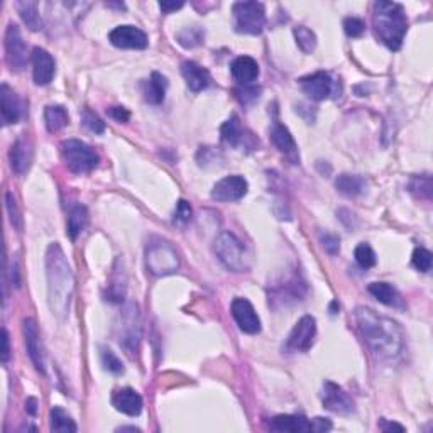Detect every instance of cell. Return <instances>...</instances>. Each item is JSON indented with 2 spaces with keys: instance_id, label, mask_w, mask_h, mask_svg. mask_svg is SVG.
Wrapping results in <instances>:
<instances>
[{
  "instance_id": "obj_1",
  "label": "cell",
  "mask_w": 433,
  "mask_h": 433,
  "mask_svg": "<svg viewBox=\"0 0 433 433\" xmlns=\"http://www.w3.org/2000/svg\"><path fill=\"white\" fill-rule=\"evenodd\" d=\"M359 334L376 355L384 359L396 357L405 347V334L398 321L379 315L374 310L359 306L354 312Z\"/></svg>"
},
{
  "instance_id": "obj_2",
  "label": "cell",
  "mask_w": 433,
  "mask_h": 433,
  "mask_svg": "<svg viewBox=\"0 0 433 433\" xmlns=\"http://www.w3.org/2000/svg\"><path fill=\"white\" fill-rule=\"evenodd\" d=\"M46 276L47 303H50L51 312L59 320H65L70 313L73 293H75V276L58 242H53L47 247Z\"/></svg>"
},
{
  "instance_id": "obj_3",
  "label": "cell",
  "mask_w": 433,
  "mask_h": 433,
  "mask_svg": "<svg viewBox=\"0 0 433 433\" xmlns=\"http://www.w3.org/2000/svg\"><path fill=\"white\" fill-rule=\"evenodd\" d=\"M372 24H374L376 36L384 46L391 51H398L403 46L406 31H408V19L401 3L379 2L372 9Z\"/></svg>"
},
{
  "instance_id": "obj_4",
  "label": "cell",
  "mask_w": 433,
  "mask_h": 433,
  "mask_svg": "<svg viewBox=\"0 0 433 433\" xmlns=\"http://www.w3.org/2000/svg\"><path fill=\"white\" fill-rule=\"evenodd\" d=\"M61 158L66 162L68 169L75 175L90 173L98 166L100 158L97 151L87 142L78 139H66L61 142Z\"/></svg>"
},
{
  "instance_id": "obj_5",
  "label": "cell",
  "mask_w": 433,
  "mask_h": 433,
  "mask_svg": "<svg viewBox=\"0 0 433 433\" xmlns=\"http://www.w3.org/2000/svg\"><path fill=\"white\" fill-rule=\"evenodd\" d=\"M140 334H142V328H140L139 306L134 302H131L122 308L117 324L118 344L129 355L138 354Z\"/></svg>"
},
{
  "instance_id": "obj_6",
  "label": "cell",
  "mask_w": 433,
  "mask_h": 433,
  "mask_svg": "<svg viewBox=\"0 0 433 433\" xmlns=\"http://www.w3.org/2000/svg\"><path fill=\"white\" fill-rule=\"evenodd\" d=\"M215 254L218 261L232 273H244L249 268L246 247L232 232H222L215 239Z\"/></svg>"
},
{
  "instance_id": "obj_7",
  "label": "cell",
  "mask_w": 433,
  "mask_h": 433,
  "mask_svg": "<svg viewBox=\"0 0 433 433\" xmlns=\"http://www.w3.org/2000/svg\"><path fill=\"white\" fill-rule=\"evenodd\" d=\"M146 268L153 276H169L180 269V256L166 240H154L146 249Z\"/></svg>"
},
{
  "instance_id": "obj_8",
  "label": "cell",
  "mask_w": 433,
  "mask_h": 433,
  "mask_svg": "<svg viewBox=\"0 0 433 433\" xmlns=\"http://www.w3.org/2000/svg\"><path fill=\"white\" fill-rule=\"evenodd\" d=\"M234 28L240 34L257 36L266 25V10L261 2H237L232 7Z\"/></svg>"
},
{
  "instance_id": "obj_9",
  "label": "cell",
  "mask_w": 433,
  "mask_h": 433,
  "mask_svg": "<svg viewBox=\"0 0 433 433\" xmlns=\"http://www.w3.org/2000/svg\"><path fill=\"white\" fill-rule=\"evenodd\" d=\"M6 59L12 72H22L28 65V47L21 29L16 24L7 25L6 31Z\"/></svg>"
},
{
  "instance_id": "obj_10",
  "label": "cell",
  "mask_w": 433,
  "mask_h": 433,
  "mask_svg": "<svg viewBox=\"0 0 433 433\" xmlns=\"http://www.w3.org/2000/svg\"><path fill=\"white\" fill-rule=\"evenodd\" d=\"M317 335V320L312 315L299 318L298 324L288 337L286 349L291 352H308L315 342Z\"/></svg>"
},
{
  "instance_id": "obj_11",
  "label": "cell",
  "mask_w": 433,
  "mask_h": 433,
  "mask_svg": "<svg viewBox=\"0 0 433 433\" xmlns=\"http://www.w3.org/2000/svg\"><path fill=\"white\" fill-rule=\"evenodd\" d=\"M22 332H24L25 349H28V354L29 357H31L32 364L38 369V372L46 374V354H44L43 340H41L38 324H36L32 318H24V321H22Z\"/></svg>"
},
{
  "instance_id": "obj_12",
  "label": "cell",
  "mask_w": 433,
  "mask_h": 433,
  "mask_svg": "<svg viewBox=\"0 0 433 433\" xmlns=\"http://www.w3.org/2000/svg\"><path fill=\"white\" fill-rule=\"evenodd\" d=\"M232 317H234L235 324L242 332L249 335H256L261 332V318L257 312L254 310L253 303L246 298H234L231 305Z\"/></svg>"
},
{
  "instance_id": "obj_13",
  "label": "cell",
  "mask_w": 433,
  "mask_h": 433,
  "mask_svg": "<svg viewBox=\"0 0 433 433\" xmlns=\"http://www.w3.org/2000/svg\"><path fill=\"white\" fill-rule=\"evenodd\" d=\"M109 41L122 50H144L147 47V34L136 25H117L109 34Z\"/></svg>"
},
{
  "instance_id": "obj_14",
  "label": "cell",
  "mask_w": 433,
  "mask_h": 433,
  "mask_svg": "<svg viewBox=\"0 0 433 433\" xmlns=\"http://www.w3.org/2000/svg\"><path fill=\"white\" fill-rule=\"evenodd\" d=\"M247 190H249V184H247L246 178L240 175H232L220 180L213 187L212 198L222 203L237 202V200L246 197Z\"/></svg>"
},
{
  "instance_id": "obj_15",
  "label": "cell",
  "mask_w": 433,
  "mask_h": 433,
  "mask_svg": "<svg viewBox=\"0 0 433 433\" xmlns=\"http://www.w3.org/2000/svg\"><path fill=\"white\" fill-rule=\"evenodd\" d=\"M321 401H324L325 408L337 414H349L352 413L355 408L354 399L350 398L339 384L332 383V381H327V383L324 384V396H321Z\"/></svg>"
},
{
  "instance_id": "obj_16",
  "label": "cell",
  "mask_w": 433,
  "mask_h": 433,
  "mask_svg": "<svg viewBox=\"0 0 433 433\" xmlns=\"http://www.w3.org/2000/svg\"><path fill=\"white\" fill-rule=\"evenodd\" d=\"M32 61V78L34 83L39 87H46L50 85L54 78V73H56V63L54 58L47 53L43 47H34L31 54Z\"/></svg>"
},
{
  "instance_id": "obj_17",
  "label": "cell",
  "mask_w": 433,
  "mask_h": 433,
  "mask_svg": "<svg viewBox=\"0 0 433 433\" xmlns=\"http://www.w3.org/2000/svg\"><path fill=\"white\" fill-rule=\"evenodd\" d=\"M299 87H302L303 94L308 95L312 100L321 102V100L328 98L332 94V87H334V81L332 76L325 72H317L313 75L303 76L299 80Z\"/></svg>"
},
{
  "instance_id": "obj_18",
  "label": "cell",
  "mask_w": 433,
  "mask_h": 433,
  "mask_svg": "<svg viewBox=\"0 0 433 433\" xmlns=\"http://www.w3.org/2000/svg\"><path fill=\"white\" fill-rule=\"evenodd\" d=\"M32 142L28 136H21L16 142L12 144L10 147V168H12L14 173L17 175H24L28 173V169L31 168V162H32Z\"/></svg>"
},
{
  "instance_id": "obj_19",
  "label": "cell",
  "mask_w": 433,
  "mask_h": 433,
  "mask_svg": "<svg viewBox=\"0 0 433 433\" xmlns=\"http://www.w3.org/2000/svg\"><path fill=\"white\" fill-rule=\"evenodd\" d=\"M0 109H2V120L6 125L16 124L22 117V102L19 95L7 83L0 87Z\"/></svg>"
},
{
  "instance_id": "obj_20",
  "label": "cell",
  "mask_w": 433,
  "mask_h": 433,
  "mask_svg": "<svg viewBox=\"0 0 433 433\" xmlns=\"http://www.w3.org/2000/svg\"><path fill=\"white\" fill-rule=\"evenodd\" d=\"M112 405L116 406L117 412L129 414V416H138L142 412V398L132 388H122V390L114 391Z\"/></svg>"
},
{
  "instance_id": "obj_21",
  "label": "cell",
  "mask_w": 433,
  "mask_h": 433,
  "mask_svg": "<svg viewBox=\"0 0 433 433\" xmlns=\"http://www.w3.org/2000/svg\"><path fill=\"white\" fill-rule=\"evenodd\" d=\"M181 75H183L184 81H187L188 88L191 92H195V94L205 90L210 85V81H212L209 70L203 68V66H200L195 61H184L181 65Z\"/></svg>"
},
{
  "instance_id": "obj_22",
  "label": "cell",
  "mask_w": 433,
  "mask_h": 433,
  "mask_svg": "<svg viewBox=\"0 0 433 433\" xmlns=\"http://www.w3.org/2000/svg\"><path fill=\"white\" fill-rule=\"evenodd\" d=\"M125 291H127V277H125L124 262L117 259L112 275L109 277V283H107L105 299L112 303H122L125 298Z\"/></svg>"
},
{
  "instance_id": "obj_23",
  "label": "cell",
  "mask_w": 433,
  "mask_h": 433,
  "mask_svg": "<svg viewBox=\"0 0 433 433\" xmlns=\"http://www.w3.org/2000/svg\"><path fill=\"white\" fill-rule=\"evenodd\" d=\"M231 73L240 85H251L259 76V65L254 58L239 56L231 65Z\"/></svg>"
},
{
  "instance_id": "obj_24",
  "label": "cell",
  "mask_w": 433,
  "mask_h": 433,
  "mask_svg": "<svg viewBox=\"0 0 433 433\" xmlns=\"http://www.w3.org/2000/svg\"><path fill=\"white\" fill-rule=\"evenodd\" d=\"M305 283L299 279V276L295 275L286 281V284H276L273 295H269V305H273L276 299H279L281 303H284V299H299L305 295Z\"/></svg>"
},
{
  "instance_id": "obj_25",
  "label": "cell",
  "mask_w": 433,
  "mask_h": 433,
  "mask_svg": "<svg viewBox=\"0 0 433 433\" xmlns=\"http://www.w3.org/2000/svg\"><path fill=\"white\" fill-rule=\"evenodd\" d=\"M271 428L276 432H312V421L302 414H277L271 420Z\"/></svg>"
},
{
  "instance_id": "obj_26",
  "label": "cell",
  "mask_w": 433,
  "mask_h": 433,
  "mask_svg": "<svg viewBox=\"0 0 433 433\" xmlns=\"http://www.w3.org/2000/svg\"><path fill=\"white\" fill-rule=\"evenodd\" d=\"M142 95L144 100L147 103H153V105H158L165 100L166 95V88H168V81H166L165 76L161 73L154 72L153 75L149 76V80L142 81Z\"/></svg>"
},
{
  "instance_id": "obj_27",
  "label": "cell",
  "mask_w": 433,
  "mask_h": 433,
  "mask_svg": "<svg viewBox=\"0 0 433 433\" xmlns=\"http://www.w3.org/2000/svg\"><path fill=\"white\" fill-rule=\"evenodd\" d=\"M335 188L339 193L344 195V197L355 198L366 191V180L359 175L344 173V175H340L335 180Z\"/></svg>"
},
{
  "instance_id": "obj_28",
  "label": "cell",
  "mask_w": 433,
  "mask_h": 433,
  "mask_svg": "<svg viewBox=\"0 0 433 433\" xmlns=\"http://www.w3.org/2000/svg\"><path fill=\"white\" fill-rule=\"evenodd\" d=\"M269 138H271L273 144H275L281 153L291 158L296 156V142H295L293 136H291V132L288 131L283 124L276 122V124L271 127Z\"/></svg>"
},
{
  "instance_id": "obj_29",
  "label": "cell",
  "mask_w": 433,
  "mask_h": 433,
  "mask_svg": "<svg viewBox=\"0 0 433 433\" xmlns=\"http://www.w3.org/2000/svg\"><path fill=\"white\" fill-rule=\"evenodd\" d=\"M369 293H371L377 302L384 303L388 306H394V308H405V303L403 298L399 296L396 288L391 286L388 283H371L369 284Z\"/></svg>"
},
{
  "instance_id": "obj_30",
  "label": "cell",
  "mask_w": 433,
  "mask_h": 433,
  "mask_svg": "<svg viewBox=\"0 0 433 433\" xmlns=\"http://www.w3.org/2000/svg\"><path fill=\"white\" fill-rule=\"evenodd\" d=\"M220 138L227 146L231 147L239 146L240 140L244 139V129L239 117L232 116L227 122H224V125L220 127Z\"/></svg>"
},
{
  "instance_id": "obj_31",
  "label": "cell",
  "mask_w": 433,
  "mask_h": 433,
  "mask_svg": "<svg viewBox=\"0 0 433 433\" xmlns=\"http://www.w3.org/2000/svg\"><path fill=\"white\" fill-rule=\"evenodd\" d=\"M44 120L50 132H58L66 127L70 122V116L63 105H50L44 110Z\"/></svg>"
},
{
  "instance_id": "obj_32",
  "label": "cell",
  "mask_w": 433,
  "mask_h": 433,
  "mask_svg": "<svg viewBox=\"0 0 433 433\" xmlns=\"http://www.w3.org/2000/svg\"><path fill=\"white\" fill-rule=\"evenodd\" d=\"M88 224V210L83 205H75L68 215V235L73 240L78 237Z\"/></svg>"
},
{
  "instance_id": "obj_33",
  "label": "cell",
  "mask_w": 433,
  "mask_h": 433,
  "mask_svg": "<svg viewBox=\"0 0 433 433\" xmlns=\"http://www.w3.org/2000/svg\"><path fill=\"white\" fill-rule=\"evenodd\" d=\"M16 9L19 10L22 21L25 22V25H28L31 31H39V29L43 28L38 2H16Z\"/></svg>"
},
{
  "instance_id": "obj_34",
  "label": "cell",
  "mask_w": 433,
  "mask_h": 433,
  "mask_svg": "<svg viewBox=\"0 0 433 433\" xmlns=\"http://www.w3.org/2000/svg\"><path fill=\"white\" fill-rule=\"evenodd\" d=\"M51 430L58 433H75L78 430V427H76L73 418L65 410L59 408V406H54L51 410Z\"/></svg>"
},
{
  "instance_id": "obj_35",
  "label": "cell",
  "mask_w": 433,
  "mask_h": 433,
  "mask_svg": "<svg viewBox=\"0 0 433 433\" xmlns=\"http://www.w3.org/2000/svg\"><path fill=\"white\" fill-rule=\"evenodd\" d=\"M293 34H295L296 44H298V47L303 51V53L312 54L313 51H315L317 36L312 29L305 28V25H298V28H295Z\"/></svg>"
},
{
  "instance_id": "obj_36",
  "label": "cell",
  "mask_w": 433,
  "mask_h": 433,
  "mask_svg": "<svg viewBox=\"0 0 433 433\" xmlns=\"http://www.w3.org/2000/svg\"><path fill=\"white\" fill-rule=\"evenodd\" d=\"M178 43L183 47H195L198 44H202L203 38H205V32L197 25H191V28H184L183 31L178 32Z\"/></svg>"
},
{
  "instance_id": "obj_37",
  "label": "cell",
  "mask_w": 433,
  "mask_h": 433,
  "mask_svg": "<svg viewBox=\"0 0 433 433\" xmlns=\"http://www.w3.org/2000/svg\"><path fill=\"white\" fill-rule=\"evenodd\" d=\"M354 257H355V261H357V264L364 269L372 268V266L376 264L374 251H372V247L366 242L359 244V246L355 247Z\"/></svg>"
},
{
  "instance_id": "obj_38",
  "label": "cell",
  "mask_w": 433,
  "mask_h": 433,
  "mask_svg": "<svg viewBox=\"0 0 433 433\" xmlns=\"http://www.w3.org/2000/svg\"><path fill=\"white\" fill-rule=\"evenodd\" d=\"M100 359H102L103 368L109 372H112V374H122V372H124V366H122L120 359H118L112 350L107 349V347H102V349H100Z\"/></svg>"
},
{
  "instance_id": "obj_39",
  "label": "cell",
  "mask_w": 433,
  "mask_h": 433,
  "mask_svg": "<svg viewBox=\"0 0 433 433\" xmlns=\"http://www.w3.org/2000/svg\"><path fill=\"white\" fill-rule=\"evenodd\" d=\"M412 262L414 268H416L420 273H428L432 269L433 256L430 251L425 249V247H416L413 253Z\"/></svg>"
},
{
  "instance_id": "obj_40",
  "label": "cell",
  "mask_w": 433,
  "mask_h": 433,
  "mask_svg": "<svg viewBox=\"0 0 433 433\" xmlns=\"http://www.w3.org/2000/svg\"><path fill=\"white\" fill-rule=\"evenodd\" d=\"M410 191L420 198L432 197V180L430 176H414L410 183Z\"/></svg>"
},
{
  "instance_id": "obj_41",
  "label": "cell",
  "mask_w": 433,
  "mask_h": 433,
  "mask_svg": "<svg viewBox=\"0 0 433 433\" xmlns=\"http://www.w3.org/2000/svg\"><path fill=\"white\" fill-rule=\"evenodd\" d=\"M81 124H83L90 132H95V134H102V132L105 131V122H103L97 114L92 112L90 109H85L83 112H81Z\"/></svg>"
},
{
  "instance_id": "obj_42",
  "label": "cell",
  "mask_w": 433,
  "mask_h": 433,
  "mask_svg": "<svg viewBox=\"0 0 433 433\" xmlns=\"http://www.w3.org/2000/svg\"><path fill=\"white\" fill-rule=\"evenodd\" d=\"M237 98L240 100V103L246 107H251L253 103H256L259 97H261V88L259 87H249V85H244V88H239L235 92Z\"/></svg>"
},
{
  "instance_id": "obj_43",
  "label": "cell",
  "mask_w": 433,
  "mask_h": 433,
  "mask_svg": "<svg viewBox=\"0 0 433 433\" xmlns=\"http://www.w3.org/2000/svg\"><path fill=\"white\" fill-rule=\"evenodd\" d=\"M191 215H193V210H191V205L187 202V200H180L176 203L175 209V224L184 225L191 220Z\"/></svg>"
},
{
  "instance_id": "obj_44",
  "label": "cell",
  "mask_w": 433,
  "mask_h": 433,
  "mask_svg": "<svg viewBox=\"0 0 433 433\" xmlns=\"http://www.w3.org/2000/svg\"><path fill=\"white\" fill-rule=\"evenodd\" d=\"M6 205H7V212H9L10 222H12V225L17 229V231H21L22 229L21 213H19V210H17L16 198H14V195L10 193V191H7L6 193Z\"/></svg>"
},
{
  "instance_id": "obj_45",
  "label": "cell",
  "mask_w": 433,
  "mask_h": 433,
  "mask_svg": "<svg viewBox=\"0 0 433 433\" xmlns=\"http://www.w3.org/2000/svg\"><path fill=\"white\" fill-rule=\"evenodd\" d=\"M344 31H346L349 38H359L366 31V24L361 19H357V17H347L344 21Z\"/></svg>"
},
{
  "instance_id": "obj_46",
  "label": "cell",
  "mask_w": 433,
  "mask_h": 433,
  "mask_svg": "<svg viewBox=\"0 0 433 433\" xmlns=\"http://www.w3.org/2000/svg\"><path fill=\"white\" fill-rule=\"evenodd\" d=\"M321 240V246H324V249L327 251L330 256H335V254H339L340 251V239L337 235H332V234H325L320 237Z\"/></svg>"
},
{
  "instance_id": "obj_47",
  "label": "cell",
  "mask_w": 433,
  "mask_h": 433,
  "mask_svg": "<svg viewBox=\"0 0 433 433\" xmlns=\"http://www.w3.org/2000/svg\"><path fill=\"white\" fill-rule=\"evenodd\" d=\"M109 116L112 118H116L117 122H127L131 118V112H129L125 107H112L109 110Z\"/></svg>"
},
{
  "instance_id": "obj_48",
  "label": "cell",
  "mask_w": 433,
  "mask_h": 433,
  "mask_svg": "<svg viewBox=\"0 0 433 433\" xmlns=\"http://www.w3.org/2000/svg\"><path fill=\"white\" fill-rule=\"evenodd\" d=\"M332 430V421L327 420V418H315L312 420V432H318V433H324Z\"/></svg>"
},
{
  "instance_id": "obj_49",
  "label": "cell",
  "mask_w": 433,
  "mask_h": 433,
  "mask_svg": "<svg viewBox=\"0 0 433 433\" xmlns=\"http://www.w3.org/2000/svg\"><path fill=\"white\" fill-rule=\"evenodd\" d=\"M9 355H10V340H9V334H7V330L3 328L2 330V362L3 364L9 361Z\"/></svg>"
},
{
  "instance_id": "obj_50",
  "label": "cell",
  "mask_w": 433,
  "mask_h": 433,
  "mask_svg": "<svg viewBox=\"0 0 433 433\" xmlns=\"http://www.w3.org/2000/svg\"><path fill=\"white\" fill-rule=\"evenodd\" d=\"M379 428L383 432H393V430L405 432V427H403V425L394 423V421H390V420H384V418H381L379 420Z\"/></svg>"
},
{
  "instance_id": "obj_51",
  "label": "cell",
  "mask_w": 433,
  "mask_h": 433,
  "mask_svg": "<svg viewBox=\"0 0 433 433\" xmlns=\"http://www.w3.org/2000/svg\"><path fill=\"white\" fill-rule=\"evenodd\" d=\"M183 6H184L183 2H159V9H161L165 14L175 12V10L181 9Z\"/></svg>"
},
{
  "instance_id": "obj_52",
  "label": "cell",
  "mask_w": 433,
  "mask_h": 433,
  "mask_svg": "<svg viewBox=\"0 0 433 433\" xmlns=\"http://www.w3.org/2000/svg\"><path fill=\"white\" fill-rule=\"evenodd\" d=\"M25 412L34 416V414L38 413V399L28 398V401H25Z\"/></svg>"
},
{
  "instance_id": "obj_53",
  "label": "cell",
  "mask_w": 433,
  "mask_h": 433,
  "mask_svg": "<svg viewBox=\"0 0 433 433\" xmlns=\"http://www.w3.org/2000/svg\"><path fill=\"white\" fill-rule=\"evenodd\" d=\"M12 283L16 284L17 288L21 286V279H19V269H17V262H14L12 266Z\"/></svg>"
},
{
  "instance_id": "obj_54",
  "label": "cell",
  "mask_w": 433,
  "mask_h": 433,
  "mask_svg": "<svg viewBox=\"0 0 433 433\" xmlns=\"http://www.w3.org/2000/svg\"><path fill=\"white\" fill-rule=\"evenodd\" d=\"M118 432H140V430L136 427H120L118 428Z\"/></svg>"
},
{
  "instance_id": "obj_55",
  "label": "cell",
  "mask_w": 433,
  "mask_h": 433,
  "mask_svg": "<svg viewBox=\"0 0 433 433\" xmlns=\"http://www.w3.org/2000/svg\"><path fill=\"white\" fill-rule=\"evenodd\" d=\"M335 308H337V302L332 303V308H330V310H332V315H335V313H337Z\"/></svg>"
}]
</instances>
